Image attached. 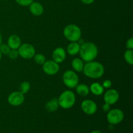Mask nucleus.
<instances>
[{"label":"nucleus","instance_id":"f257e3e1","mask_svg":"<svg viewBox=\"0 0 133 133\" xmlns=\"http://www.w3.org/2000/svg\"><path fill=\"white\" fill-rule=\"evenodd\" d=\"M83 72L87 77L93 79H99L105 73L103 65L97 61L88 62L84 65Z\"/></svg>","mask_w":133,"mask_h":133},{"label":"nucleus","instance_id":"f03ea898","mask_svg":"<svg viewBox=\"0 0 133 133\" xmlns=\"http://www.w3.org/2000/svg\"><path fill=\"white\" fill-rule=\"evenodd\" d=\"M81 58L86 62L94 61L98 55L97 45L92 42H84L80 47L79 52Z\"/></svg>","mask_w":133,"mask_h":133},{"label":"nucleus","instance_id":"7ed1b4c3","mask_svg":"<svg viewBox=\"0 0 133 133\" xmlns=\"http://www.w3.org/2000/svg\"><path fill=\"white\" fill-rule=\"evenodd\" d=\"M76 101L75 95L72 91L65 90L58 98V105L64 109H70L73 107Z\"/></svg>","mask_w":133,"mask_h":133},{"label":"nucleus","instance_id":"20e7f679","mask_svg":"<svg viewBox=\"0 0 133 133\" xmlns=\"http://www.w3.org/2000/svg\"><path fill=\"white\" fill-rule=\"evenodd\" d=\"M64 37L70 42H77L81 38V30L79 26L70 24L64 27L63 31Z\"/></svg>","mask_w":133,"mask_h":133},{"label":"nucleus","instance_id":"39448f33","mask_svg":"<svg viewBox=\"0 0 133 133\" xmlns=\"http://www.w3.org/2000/svg\"><path fill=\"white\" fill-rule=\"evenodd\" d=\"M62 81L68 88H74L79 83V77L75 71L67 70L62 75Z\"/></svg>","mask_w":133,"mask_h":133},{"label":"nucleus","instance_id":"423d86ee","mask_svg":"<svg viewBox=\"0 0 133 133\" xmlns=\"http://www.w3.org/2000/svg\"><path fill=\"white\" fill-rule=\"evenodd\" d=\"M107 119L109 124L117 125L120 123L124 119V113L122 110L114 109L110 110L107 115Z\"/></svg>","mask_w":133,"mask_h":133},{"label":"nucleus","instance_id":"0eeeda50","mask_svg":"<svg viewBox=\"0 0 133 133\" xmlns=\"http://www.w3.org/2000/svg\"><path fill=\"white\" fill-rule=\"evenodd\" d=\"M19 56L25 59H30L33 58L35 55L36 54L35 48L32 45L29 43L21 44L20 46L18 49Z\"/></svg>","mask_w":133,"mask_h":133},{"label":"nucleus","instance_id":"6e6552de","mask_svg":"<svg viewBox=\"0 0 133 133\" xmlns=\"http://www.w3.org/2000/svg\"><path fill=\"white\" fill-rule=\"evenodd\" d=\"M42 70L47 75H54L59 71L60 66L58 63L53 60L45 61L42 64Z\"/></svg>","mask_w":133,"mask_h":133},{"label":"nucleus","instance_id":"1a4fd4ad","mask_svg":"<svg viewBox=\"0 0 133 133\" xmlns=\"http://www.w3.org/2000/svg\"><path fill=\"white\" fill-rule=\"evenodd\" d=\"M8 103L10 105L14 107H18L22 105L25 101L24 94L19 91L12 92L9 95L7 98Z\"/></svg>","mask_w":133,"mask_h":133},{"label":"nucleus","instance_id":"9d476101","mask_svg":"<svg viewBox=\"0 0 133 133\" xmlns=\"http://www.w3.org/2000/svg\"><path fill=\"white\" fill-rule=\"evenodd\" d=\"M81 107L82 110L88 115H93L97 110V104L91 99H85L83 101Z\"/></svg>","mask_w":133,"mask_h":133},{"label":"nucleus","instance_id":"9b49d317","mask_svg":"<svg viewBox=\"0 0 133 133\" xmlns=\"http://www.w3.org/2000/svg\"><path fill=\"white\" fill-rule=\"evenodd\" d=\"M119 98V94L118 91L115 89H110L107 91L103 96L105 103L109 105H114L118 102Z\"/></svg>","mask_w":133,"mask_h":133},{"label":"nucleus","instance_id":"f8f14e48","mask_svg":"<svg viewBox=\"0 0 133 133\" xmlns=\"http://www.w3.org/2000/svg\"><path fill=\"white\" fill-rule=\"evenodd\" d=\"M52 58H53V61H54L57 63H62L66 58V51L64 48H61V47L56 48L53 52Z\"/></svg>","mask_w":133,"mask_h":133},{"label":"nucleus","instance_id":"ddd939ff","mask_svg":"<svg viewBox=\"0 0 133 133\" xmlns=\"http://www.w3.org/2000/svg\"><path fill=\"white\" fill-rule=\"evenodd\" d=\"M29 10L32 14L36 16H41L44 12V6L41 3L36 1H33L29 5Z\"/></svg>","mask_w":133,"mask_h":133},{"label":"nucleus","instance_id":"4468645a","mask_svg":"<svg viewBox=\"0 0 133 133\" xmlns=\"http://www.w3.org/2000/svg\"><path fill=\"white\" fill-rule=\"evenodd\" d=\"M7 44L9 48L12 49H18L20 46L21 39L18 35H12L9 37L7 40Z\"/></svg>","mask_w":133,"mask_h":133},{"label":"nucleus","instance_id":"2eb2a0df","mask_svg":"<svg viewBox=\"0 0 133 133\" xmlns=\"http://www.w3.org/2000/svg\"><path fill=\"white\" fill-rule=\"evenodd\" d=\"M90 92H92L95 96H101L104 93L105 88L103 87L102 84L99 83H92L89 87Z\"/></svg>","mask_w":133,"mask_h":133},{"label":"nucleus","instance_id":"dca6fc26","mask_svg":"<svg viewBox=\"0 0 133 133\" xmlns=\"http://www.w3.org/2000/svg\"><path fill=\"white\" fill-rule=\"evenodd\" d=\"M81 45L77 42H71L67 47V52L70 55L74 56L78 54L80 50Z\"/></svg>","mask_w":133,"mask_h":133},{"label":"nucleus","instance_id":"f3484780","mask_svg":"<svg viewBox=\"0 0 133 133\" xmlns=\"http://www.w3.org/2000/svg\"><path fill=\"white\" fill-rule=\"evenodd\" d=\"M75 90H76L77 94L82 97H85L88 96L90 93L89 87L85 84H77L75 87Z\"/></svg>","mask_w":133,"mask_h":133},{"label":"nucleus","instance_id":"a211bd4d","mask_svg":"<svg viewBox=\"0 0 133 133\" xmlns=\"http://www.w3.org/2000/svg\"><path fill=\"white\" fill-rule=\"evenodd\" d=\"M58 107H59V105H58V99L55 97V98L51 99L49 101H48L46 105H45V109L48 112H53L56 111L58 109Z\"/></svg>","mask_w":133,"mask_h":133},{"label":"nucleus","instance_id":"6ab92c4d","mask_svg":"<svg viewBox=\"0 0 133 133\" xmlns=\"http://www.w3.org/2000/svg\"><path fill=\"white\" fill-rule=\"evenodd\" d=\"M84 63L83 61L80 58H75L73 59L71 62V66L75 71L77 72H81L84 68Z\"/></svg>","mask_w":133,"mask_h":133},{"label":"nucleus","instance_id":"aec40b11","mask_svg":"<svg viewBox=\"0 0 133 133\" xmlns=\"http://www.w3.org/2000/svg\"><path fill=\"white\" fill-rule=\"evenodd\" d=\"M124 58L128 64H133V51L132 49H127L124 53Z\"/></svg>","mask_w":133,"mask_h":133},{"label":"nucleus","instance_id":"412c9836","mask_svg":"<svg viewBox=\"0 0 133 133\" xmlns=\"http://www.w3.org/2000/svg\"><path fill=\"white\" fill-rule=\"evenodd\" d=\"M33 58L34 61L39 65H42L45 62V61H46L45 55L43 54H41V53L35 54V56L33 57Z\"/></svg>","mask_w":133,"mask_h":133},{"label":"nucleus","instance_id":"4be33fe9","mask_svg":"<svg viewBox=\"0 0 133 133\" xmlns=\"http://www.w3.org/2000/svg\"><path fill=\"white\" fill-rule=\"evenodd\" d=\"M30 88H31V84H30V83L28 81H23L20 84V87H19V92H21L22 94H27L29 91Z\"/></svg>","mask_w":133,"mask_h":133},{"label":"nucleus","instance_id":"5701e85b","mask_svg":"<svg viewBox=\"0 0 133 133\" xmlns=\"http://www.w3.org/2000/svg\"><path fill=\"white\" fill-rule=\"evenodd\" d=\"M10 48L8 45V44H1L0 45V51L2 54L3 55H8L9 52L10 51Z\"/></svg>","mask_w":133,"mask_h":133},{"label":"nucleus","instance_id":"b1692460","mask_svg":"<svg viewBox=\"0 0 133 133\" xmlns=\"http://www.w3.org/2000/svg\"><path fill=\"white\" fill-rule=\"evenodd\" d=\"M9 58L11 59H16L19 57V53H18V49H10V51L8 53Z\"/></svg>","mask_w":133,"mask_h":133},{"label":"nucleus","instance_id":"393cba45","mask_svg":"<svg viewBox=\"0 0 133 133\" xmlns=\"http://www.w3.org/2000/svg\"><path fill=\"white\" fill-rule=\"evenodd\" d=\"M16 2L19 5L22 6H29L31 3H32L34 0H15Z\"/></svg>","mask_w":133,"mask_h":133},{"label":"nucleus","instance_id":"a878e982","mask_svg":"<svg viewBox=\"0 0 133 133\" xmlns=\"http://www.w3.org/2000/svg\"><path fill=\"white\" fill-rule=\"evenodd\" d=\"M112 81L110 80H109V79H107V80L104 81L102 84L103 87L104 88H107V89L110 88L112 87Z\"/></svg>","mask_w":133,"mask_h":133},{"label":"nucleus","instance_id":"bb28decb","mask_svg":"<svg viewBox=\"0 0 133 133\" xmlns=\"http://www.w3.org/2000/svg\"><path fill=\"white\" fill-rule=\"evenodd\" d=\"M126 48L127 49H133V38H130L127 40L126 42Z\"/></svg>","mask_w":133,"mask_h":133},{"label":"nucleus","instance_id":"cd10ccee","mask_svg":"<svg viewBox=\"0 0 133 133\" xmlns=\"http://www.w3.org/2000/svg\"><path fill=\"white\" fill-rule=\"evenodd\" d=\"M103 110L105 112H108L110 110V105L105 103V104L103 105Z\"/></svg>","mask_w":133,"mask_h":133},{"label":"nucleus","instance_id":"c85d7f7f","mask_svg":"<svg viewBox=\"0 0 133 133\" xmlns=\"http://www.w3.org/2000/svg\"><path fill=\"white\" fill-rule=\"evenodd\" d=\"M81 1L82 3L86 4V5H90V4L93 3L95 0H81Z\"/></svg>","mask_w":133,"mask_h":133},{"label":"nucleus","instance_id":"c756f323","mask_svg":"<svg viewBox=\"0 0 133 133\" xmlns=\"http://www.w3.org/2000/svg\"><path fill=\"white\" fill-rule=\"evenodd\" d=\"M90 133H102L100 131H98V130H95V131H92Z\"/></svg>","mask_w":133,"mask_h":133},{"label":"nucleus","instance_id":"7c9ffc66","mask_svg":"<svg viewBox=\"0 0 133 133\" xmlns=\"http://www.w3.org/2000/svg\"><path fill=\"white\" fill-rule=\"evenodd\" d=\"M2 44V36H1V33H0V45Z\"/></svg>","mask_w":133,"mask_h":133},{"label":"nucleus","instance_id":"2f4dec72","mask_svg":"<svg viewBox=\"0 0 133 133\" xmlns=\"http://www.w3.org/2000/svg\"><path fill=\"white\" fill-rule=\"evenodd\" d=\"M2 53H1V51H0V61H1V58H2Z\"/></svg>","mask_w":133,"mask_h":133},{"label":"nucleus","instance_id":"473e14b6","mask_svg":"<svg viewBox=\"0 0 133 133\" xmlns=\"http://www.w3.org/2000/svg\"><path fill=\"white\" fill-rule=\"evenodd\" d=\"M4 1H8V0H4Z\"/></svg>","mask_w":133,"mask_h":133}]
</instances>
